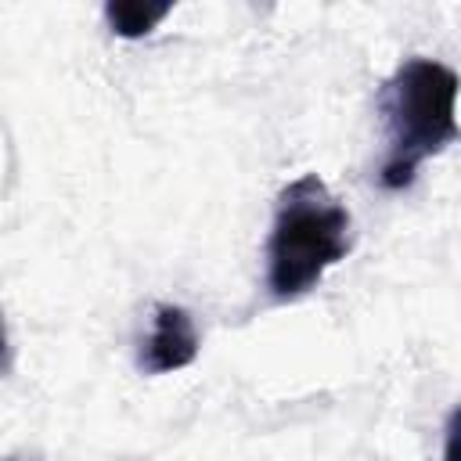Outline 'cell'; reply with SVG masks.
I'll return each instance as SVG.
<instances>
[{
  "mask_svg": "<svg viewBox=\"0 0 461 461\" xmlns=\"http://www.w3.org/2000/svg\"><path fill=\"white\" fill-rule=\"evenodd\" d=\"M349 209L328 191L317 173L295 176L274 209V227L267 241V288L274 299L288 303L317 288V281L346 259L353 245Z\"/></svg>",
  "mask_w": 461,
  "mask_h": 461,
  "instance_id": "6da1fadb",
  "label": "cell"
},
{
  "mask_svg": "<svg viewBox=\"0 0 461 461\" xmlns=\"http://www.w3.org/2000/svg\"><path fill=\"white\" fill-rule=\"evenodd\" d=\"M457 94V72L436 58H407L389 76L378 97L389 130V155L378 173L382 187H411L418 166L461 137Z\"/></svg>",
  "mask_w": 461,
  "mask_h": 461,
  "instance_id": "7a4b0ae2",
  "label": "cell"
},
{
  "mask_svg": "<svg viewBox=\"0 0 461 461\" xmlns=\"http://www.w3.org/2000/svg\"><path fill=\"white\" fill-rule=\"evenodd\" d=\"M194 357H198V331H194L191 313L173 303L155 306L151 331L140 349V367L148 375H169V371L187 367Z\"/></svg>",
  "mask_w": 461,
  "mask_h": 461,
  "instance_id": "3957f363",
  "label": "cell"
},
{
  "mask_svg": "<svg viewBox=\"0 0 461 461\" xmlns=\"http://www.w3.org/2000/svg\"><path fill=\"white\" fill-rule=\"evenodd\" d=\"M173 7L169 4H133V0H112L104 4V18L112 25L115 36H126V40H137V36H148Z\"/></svg>",
  "mask_w": 461,
  "mask_h": 461,
  "instance_id": "277c9868",
  "label": "cell"
},
{
  "mask_svg": "<svg viewBox=\"0 0 461 461\" xmlns=\"http://www.w3.org/2000/svg\"><path fill=\"white\" fill-rule=\"evenodd\" d=\"M443 461H461V407H454V411H450V418H447Z\"/></svg>",
  "mask_w": 461,
  "mask_h": 461,
  "instance_id": "5b68a950",
  "label": "cell"
}]
</instances>
